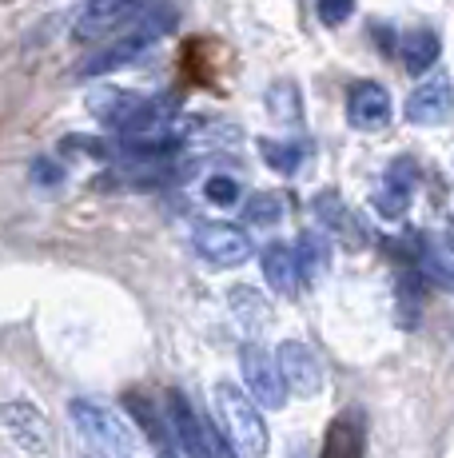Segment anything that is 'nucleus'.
<instances>
[{
    "instance_id": "obj_1",
    "label": "nucleus",
    "mask_w": 454,
    "mask_h": 458,
    "mask_svg": "<svg viewBox=\"0 0 454 458\" xmlns=\"http://www.w3.org/2000/svg\"><path fill=\"white\" fill-rule=\"evenodd\" d=\"M172 16L168 13H139V24L132 32H124V37L100 44V48L92 52V56H84L80 64H76V76H84V81H92V76H108V72H120L124 64H132L139 52L147 48V44H156L168 32Z\"/></svg>"
},
{
    "instance_id": "obj_2",
    "label": "nucleus",
    "mask_w": 454,
    "mask_h": 458,
    "mask_svg": "<svg viewBox=\"0 0 454 458\" xmlns=\"http://www.w3.org/2000/svg\"><path fill=\"white\" fill-rule=\"evenodd\" d=\"M68 419L80 430V438L104 458H132L136 454V438L124 427V419L116 411H108L96 399H72L68 403Z\"/></svg>"
},
{
    "instance_id": "obj_3",
    "label": "nucleus",
    "mask_w": 454,
    "mask_h": 458,
    "mask_svg": "<svg viewBox=\"0 0 454 458\" xmlns=\"http://www.w3.org/2000/svg\"><path fill=\"white\" fill-rule=\"evenodd\" d=\"M215 411L227 430V443L248 458H264L267 454V427L264 415L256 411V403L240 391L235 383H220L215 386Z\"/></svg>"
},
{
    "instance_id": "obj_4",
    "label": "nucleus",
    "mask_w": 454,
    "mask_h": 458,
    "mask_svg": "<svg viewBox=\"0 0 454 458\" xmlns=\"http://www.w3.org/2000/svg\"><path fill=\"white\" fill-rule=\"evenodd\" d=\"M92 112L108 128H116L120 136H144V131L160 128V120H164L160 104L144 100V96H132V92H120V88L92 96Z\"/></svg>"
},
{
    "instance_id": "obj_5",
    "label": "nucleus",
    "mask_w": 454,
    "mask_h": 458,
    "mask_svg": "<svg viewBox=\"0 0 454 458\" xmlns=\"http://www.w3.org/2000/svg\"><path fill=\"white\" fill-rule=\"evenodd\" d=\"M0 427L4 435L21 446L24 454H48L52 446V427L48 419L32 407L29 399H13V403H0Z\"/></svg>"
},
{
    "instance_id": "obj_6",
    "label": "nucleus",
    "mask_w": 454,
    "mask_h": 458,
    "mask_svg": "<svg viewBox=\"0 0 454 458\" xmlns=\"http://www.w3.org/2000/svg\"><path fill=\"white\" fill-rule=\"evenodd\" d=\"M196 251L199 259H207L212 267H240L251 259L256 243L248 240V232L231 224H199L196 227Z\"/></svg>"
},
{
    "instance_id": "obj_7",
    "label": "nucleus",
    "mask_w": 454,
    "mask_h": 458,
    "mask_svg": "<svg viewBox=\"0 0 454 458\" xmlns=\"http://www.w3.org/2000/svg\"><path fill=\"white\" fill-rule=\"evenodd\" d=\"M275 367L283 375V386L299 399H315L323 391V367H319V355L307 347V343H279V355H275Z\"/></svg>"
},
{
    "instance_id": "obj_8",
    "label": "nucleus",
    "mask_w": 454,
    "mask_h": 458,
    "mask_svg": "<svg viewBox=\"0 0 454 458\" xmlns=\"http://www.w3.org/2000/svg\"><path fill=\"white\" fill-rule=\"evenodd\" d=\"M240 367H243V383H248V391L256 394L259 407H267V411L283 407L287 386H283V375H279V367L272 363L267 351H259L256 343H248V347L240 351Z\"/></svg>"
},
{
    "instance_id": "obj_9",
    "label": "nucleus",
    "mask_w": 454,
    "mask_h": 458,
    "mask_svg": "<svg viewBox=\"0 0 454 458\" xmlns=\"http://www.w3.org/2000/svg\"><path fill=\"white\" fill-rule=\"evenodd\" d=\"M168 427H172V438H176L183 458H215L212 430H204V422L191 411L183 391H168Z\"/></svg>"
},
{
    "instance_id": "obj_10",
    "label": "nucleus",
    "mask_w": 454,
    "mask_h": 458,
    "mask_svg": "<svg viewBox=\"0 0 454 458\" xmlns=\"http://www.w3.org/2000/svg\"><path fill=\"white\" fill-rule=\"evenodd\" d=\"M454 116V84L447 72L431 76V81H423L410 92L407 100V120L418 128H439L447 124V120Z\"/></svg>"
},
{
    "instance_id": "obj_11",
    "label": "nucleus",
    "mask_w": 454,
    "mask_h": 458,
    "mask_svg": "<svg viewBox=\"0 0 454 458\" xmlns=\"http://www.w3.org/2000/svg\"><path fill=\"white\" fill-rule=\"evenodd\" d=\"M147 0H88L80 13V21H76V40H96V37H108L112 29H120V24H128L132 16H139V8H144Z\"/></svg>"
},
{
    "instance_id": "obj_12",
    "label": "nucleus",
    "mask_w": 454,
    "mask_h": 458,
    "mask_svg": "<svg viewBox=\"0 0 454 458\" xmlns=\"http://www.w3.org/2000/svg\"><path fill=\"white\" fill-rule=\"evenodd\" d=\"M347 120L359 131H374L383 124H391V96L383 84L374 81H359L347 92Z\"/></svg>"
},
{
    "instance_id": "obj_13",
    "label": "nucleus",
    "mask_w": 454,
    "mask_h": 458,
    "mask_svg": "<svg viewBox=\"0 0 454 458\" xmlns=\"http://www.w3.org/2000/svg\"><path fill=\"white\" fill-rule=\"evenodd\" d=\"M363 451H366V415L363 407H347L327 427L323 458H363Z\"/></svg>"
},
{
    "instance_id": "obj_14",
    "label": "nucleus",
    "mask_w": 454,
    "mask_h": 458,
    "mask_svg": "<svg viewBox=\"0 0 454 458\" xmlns=\"http://www.w3.org/2000/svg\"><path fill=\"white\" fill-rule=\"evenodd\" d=\"M264 279L272 284V292H279V295H295L299 292V255H295L287 243H267L264 248Z\"/></svg>"
},
{
    "instance_id": "obj_15",
    "label": "nucleus",
    "mask_w": 454,
    "mask_h": 458,
    "mask_svg": "<svg viewBox=\"0 0 454 458\" xmlns=\"http://www.w3.org/2000/svg\"><path fill=\"white\" fill-rule=\"evenodd\" d=\"M124 407L132 411V419L139 422V430L147 435V443H152L156 454L160 458H180V446H176V438H172V427H164L152 403L139 399V394H124Z\"/></svg>"
},
{
    "instance_id": "obj_16",
    "label": "nucleus",
    "mask_w": 454,
    "mask_h": 458,
    "mask_svg": "<svg viewBox=\"0 0 454 458\" xmlns=\"http://www.w3.org/2000/svg\"><path fill=\"white\" fill-rule=\"evenodd\" d=\"M399 52H403V64H407V72H415V76H423V72H431V64L439 60V37H434L431 29H415V32H407L403 40H399Z\"/></svg>"
},
{
    "instance_id": "obj_17",
    "label": "nucleus",
    "mask_w": 454,
    "mask_h": 458,
    "mask_svg": "<svg viewBox=\"0 0 454 458\" xmlns=\"http://www.w3.org/2000/svg\"><path fill=\"white\" fill-rule=\"evenodd\" d=\"M395 319H399V327H407V331H415L418 327V315H423V279H418V271H403L399 276V284H395Z\"/></svg>"
},
{
    "instance_id": "obj_18",
    "label": "nucleus",
    "mask_w": 454,
    "mask_h": 458,
    "mask_svg": "<svg viewBox=\"0 0 454 458\" xmlns=\"http://www.w3.org/2000/svg\"><path fill=\"white\" fill-rule=\"evenodd\" d=\"M259 156H264V164L275 167L279 175H291L295 167L303 164V148L291 144V140H259Z\"/></svg>"
},
{
    "instance_id": "obj_19",
    "label": "nucleus",
    "mask_w": 454,
    "mask_h": 458,
    "mask_svg": "<svg viewBox=\"0 0 454 458\" xmlns=\"http://www.w3.org/2000/svg\"><path fill=\"white\" fill-rule=\"evenodd\" d=\"M243 219L248 224H259V227H272L283 219V199L272 196V191H259V196L248 199V208H243Z\"/></svg>"
},
{
    "instance_id": "obj_20",
    "label": "nucleus",
    "mask_w": 454,
    "mask_h": 458,
    "mask_svg": "<svg viewBox=\"0 0 454 458\" xmlns=\"http://www.w3.org/2000/svg\"><path fill=\"white\" fill-rule=\"evenodd\" d=\"M204 196H207V204H215V208H231V204H240V183H235L231 175H207Z\"/></svg>"
},
{
    "instance_id": "obj_21",
    "label": "nucleus",
    "mask_w": 454,
    "mask_h": 458,
    "mask_svg": "<svg viewBox=\"0 0 454 458\" xmlns=\"http://www.w3.org/2000/svg\"><path fill=\"white\" fill-rule=\"evenodd\" d=\"M315 211H319V219L327 227H339V232H351V216H347V208H343V199L339 196H331V191H323V196H315Z\"/></svg>"
},
{
    "instance_id": "obj_22",
    "label": "nucleus",
    "mask_w": 454,
    "mask_h": 458,
    "mask_svg": "<svg viewBox=\"0 0 454 458\" xmlns=\"http://www.w3.org/2000/svg\"><path fill=\"white\" fill-rule=\"evenodd\" d=\"M64 152H84V156H96V160H104V156H112V148L104 144V140H92V136H64Z\"/></svg>"
},
{
    "instance_id": "obj_23",
    "label": "nucleus",
    "mask_w": 454,
    "mask_h": 458,
    "mask_svg": "<svg viewBox=\"0 0 454 458\" xmlns=\"http://www.w3.org/2000/svg\"><path fill=\"white\" fill-rule=\"evenodd\" d=\"M351 13H355V0H319L323 24H343Z\"/></svg>"
},
{
    "instance_id": "obj_24",
    "label": "nucleus",
    "mask_w": 454,
    "mask_h": 458,
    "mask_svg": "<svg viewBox=\"0 0 454 458\" xmlns=\"http://www.w3.org/2000/svg\"><path fill=\"white\" fill-rule=\"evenodd\" d=\"M32 180H37L40 188H56V183H64V167L52 160H37L32 164Z\"/></svg>"
},
{
    "instance_id": "obj_25",
    "label": "nucleus",
    "mask_w": 454,
    "mask_h": 458,
    "mask_svg": "<svg viewBox=\"0 0 454 458\" xmlns=\"http://www.w3.org/2000/svg\"><path fill=\"white\" fill-rule=\"evenodd\" d=\"M212 446H215V443H212ZM215 451H220V458H235V446H231V443H220Z\"/></svg>"
},
{
    "instance_id": "obj_26",
    "label": "nucleus",
    "mask_w": 454,
    "mask_h": 458,
    "mask_svg": "<svg viewBox=\"0 0 454 458\" xmlns=\"http://www.w3.org/2000/svg\"><path fill=\"white\" fill-rule=\"evenodd\" d=\"M291 458H307V443H295L291 446Z\"/></svg>"
}]
</instances>
